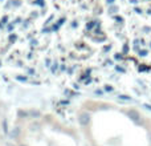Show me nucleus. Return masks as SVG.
<instances>
[{
  "label": "nucleus",
  "instance_id": "f257e3e1",
  "mask_svg": "<svg viewBox=\"0 0 151 146\" xmlns=\"http://www.w3.org/2000/svg\"><path fill=\"white\" fill-rule=\"evenodd\" d=\"M123 0H0V78L113 96Z\"/></svg>",
  "mask_w": 151,
  "mask_h": 146
}]
</instances>
